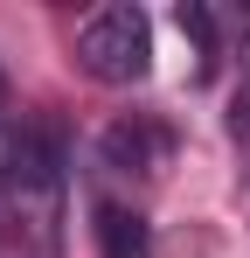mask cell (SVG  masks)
Returning a JSON list of instances; mask_svg holds the SVG:
<instances>
[{
    "label": "cell",
    "instance_id": "6da1fadb",
    "mask_svg": "<svg viewBox=\"0 0 250 258\" xmlns=\"http://www.w3.org/2000/svg\"><path fill=\"white\" fill-rule=\"evenodd\" d=\"M77 63L97 77V84H146L153 70V21L139 7H97L77 28Z\"/></svg>",
    "mask_w": 250,
    "mask_h": 258
},
{
    "label": "cell",
    "instance_id": "7a4b0ae2",
    "mask_svg": "<svg viewBox=\"0 0 250 258\" xmlns=\"http://www.w3.org/2000/svg\"><path fill=\"white\" fill-rule=\"evenodd\" d=\"M0 181L21 196V203H56V188H63V140L49 126H21L7 140V168Z\"/></svg>",
    "mask_w": 250,
    "mask_h": 258
},
{
    "label": "cell",
    "instance_id": "3957f363",
    "mask_svg": "<svg viewBox=\"0 0 250 258\" xmlns=\"http://www.w3.org/2000/svg\"><path fill=\"white\" fill-rule=\"evenodd\" d=\"M160 161H167V133H160V126L118 119V126L104 133V168H118V174H153Z\"/></svg>",
    "mask_w": 250,
    "mask_h": 258
},
{
    "label": "cell",
    "instance_id": "277c9868",
    "mask_svg": "<svg viewBox=\"0 0 250 258\" xmlns=\"http://www.w3.org/2000/svg\"><path fill=\"white\" fill-rule=\"evenodd\" d=\"M90 216H97L90 230H97V251H104V258H146V251H153V230H146V216H139V210L97 203Z\"/></svg>",
    "mask_w": 250,
    "mask_h": 258
},
{
    "label": "cell",
    "instance_id": "5b68a950",
    "mask_svg": "<svg viewBox=\"0 0 250 258\" xmlns=\"http://www.w3.org/2000/svg\"><path fill=\"white\" fill-rule=\"evenodd\" d=\"M174 21H181V35H188V49H195V77H215V14H208L202 0H181Z\"/></svg>",
    "mask_w": 250,
    "mask_h": 258
},
{
    "label": "cell",
    "instance_id": "8992f818",
    "mask_svg": "<svg viewBox=\"0 0 250 258\" xmlns=\"http://www.w3.org/2000/svg\"><path fill=\"white\" fill-rule=\"evenodd\" d=\"M229 126H236V140H250V35H243V77H236V105H229Z\"/></svg>",
    "mask_w": 250,
    "mask_h": 258
},
{
    "label": "cell",
    "instance_id": "52a82bcc",
    "mask_svg": "<svg viewBox=\"0 0 250 258\" xmlns=\"http://www.w3.org/2000/svg\"><path fill=\"white\" fill-rule=\"evenodd\" d=\"M0 105H7V77H0Z\"/></svg>",
    "mask_w": 250,
    "mask_h": 258
}]
</instances>
